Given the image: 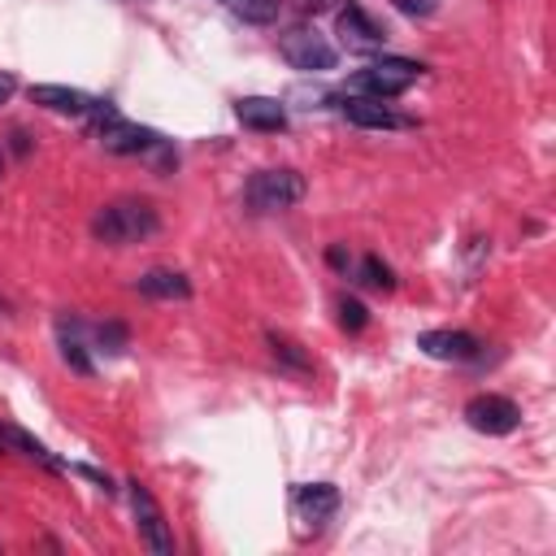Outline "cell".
I'll use <instances>...</instances> for the list:
<instances>
[{"label":"cell","mask_w":556,"mask_h":556,"mask_svg":"<svg viewBox=\"0 0 556 556\" xmlns=\"http://www.w3.org/2000/svg\"><path fill=\"white\" fill-rule=\"evenodd\" d=\"M156 226H161V217H156V208H152L148 200H113V204H104V208L96 213L91 235H96L100 243L126 248V243H139V239L156 235Z\"/></svg>","instance_id":"1"},{"label":"cell","mask_w":556,"mask_h":556,"mask_svg":"<svg viewBox=\"0 0 556 556\" xmlns=\"http://www.w3.org/2000/svg\"><path fill=\"white\" fill-rule=\"evenodd\" d=\"M421 65L417 61H404V56H382V61H369L365 70H356L348 78V91L352 96H369V100H391L400 91H408L417 83Z\"/></svg>","instance_id":"2"},{"label":"cell","mask_w":556,"mask_h":556,"mask_svg":"<svg viewBox=\"0 0 556 556\" xmlns=\"http://www.w3.org/2000/svg\"><path fill=\"white\" fill-rule=\"evenodd\" d=\"M243 200L252 213H278V208H291L295 200H304V178L295 169H261L248 178L243 187Z\"/></svg>","instance_id":"3"},{"label":"cell","mask_w":556,"mask_h":556,"mask_svg":"<svg viewBox=\"0 0 556 556\" xmlns=\"http://www.w3.org/2000/svg\"><path fill=\"white\" fill-rule=\"evenodd\" d=\"M278 52L291 70H304V74H321L334 65V48L326 35H317L313 26H291L278 35Z\"/></svg>","instance_id":"4"},{"label":"cell","mask_w":556,"mask_h":556,"mask_svg":"<svg viewBox=\"0 0 556 556\" xmlns=\"http://www.w3.org/2000/svg\"><path fill=\"white\" fill-rule=\"evenodd\" d=\"M96 139L104 143V152H117V156H143L161 135L148 130V126H135V122H122L109 104H96Z\"/></svg>","instance_id":"5"},{"label":"cell","mask_w":556,"mask_h":556,"mask_svg":"<svg viewBox=\"0 0 556 556\" xmlns=\"http://www.w3.org/2000/svg\"><path fill=\"white\" fill-rule=\"evenodd\" d=\"M465 421L478 430V434H513L521 426V408L508 400V395H473L465 404Z\"/></svg>","instance_id":"6"},{"label":"cell","mask_w":556,"mask_h":556,"mask_svg":"<svg viewBox=\"0 0 556 556\" xmlns=\"http://www.w3.org/2000/svg\"><path fill=\"white\" fill-rule=\"evenodd\" d=\"M130 504H135V521H139V534L143 543L156 552V556H174V534L165 526V513L161 504L152 500V491L143 482H130Z\"/></svg>","instance_id":"7"},{"label":"cell","mask_w":556,"mask_h":556,"mask_svg":"<svg viewBox=\"0 0 556 556\" xmlns=\"http://www.w3.org/2000/svg\"><path fill=\"white\" fill-rule=\"evenodd\" d=\"M334 30H339V43H343L348 52H378V48L387 43L382 26H378L356 0H348V4L334 13Z\"/></svg>","instance_id":"8"},{"label":"cell","mask_w":556,"mask_h":556,"mask_svg":"<svg viewBox=\"0 0 556 556\" xmlns=\"http://www.w3.org/2000/svg\"><path fill=\"white\" fill-rule=\"evenodd\" d=\"M339 113H343L352 126H361V130H395V126H408V117L391 113L382 100H369V96H348V100L339 104Z\"/></svg>","instance_id":"9"},{"label":"cell","mask_w":556,"mask_h":556,"mask_svg":"<svg viewBox=\"0 0 556 556\" xmlns=\"http://www.w3.org/2000/svg\"><path fill=\"white\" fill-rule=\"evenodd\" d=\"M417 348L434 361H473L478 356V339L465 330H426V334H417Z\"/></svg>","instance_id":"10"},{"label":"cell","mask_w":556,"mask_h":556,"mask_svg":"<svg viewBox=\"0 0 556 556\" xmlns=\"http://www.w3.org/2000/svg\"><path fill=\"white\" fill-rule=\"evenodd\" d=\"M291 500H295V513H300L304 521L321 526V521H330L334 508H339V486H330V482H304V486H295Z\"/></svg>","instance_id":"11"},{"label":"cell","mask_w":556,"mask_h":556,"mask_svg":"<svg viewBox=\"0 0 556 556\" xmlns=\"http://www.w3.org/2000/svg\"><path fill=\"white\" fill-rule=\"evenodd\" d=\"M235 117L248 126V130H287V109L269 96H243L235 100Z\"/></svg>","instance_id":"12"},{"label":"cell","mask_w":556,"mask_h":556,"mask_svg":"<svg viewBox=\"0 0 556 556\" xmlns=\"http://www.w3.org/2000/svg\"><path fill=\"white\" fill-rule=\"evenodd\" d=\"M30 100L35 104H43V109H52V113H96V104L100 100H91L87 91H78V87H56V83H39V87H30Z\"/></svg>","instance_id":"13"},{"label":"cell","mask_w":556,"mask_h":556,"mask_svg":"<svg viewBox=\"0 0 556 556\" xmlns=\"http://www.w3.org/2000/svg\"><path fill=\"white\" fill-rule=\"evenodd\" d=\"M135 287L143 295H152V300H187L191 295L187 274H178V269H148V274H139Z\"/></svg>","instance_id":"14"},{"label":"cell","mask_w":556,"mask_h":556,"mask_svg":"<svg viewBox=\"0 0 556 556\" xmlns=\"http://www.w3.org/2000/svg\"><path fill=\"white\" fill-rule=\"evenodd\" d=\"M0 452H22V456H30V460H39V465H48V469H65L39 439H30L26 430H17V426H9V421H0Z\"/></svg>","instance_id":"15"},{"label":"cell","mask_w":556,"mask_h":556,"mask_svg":"<svg viewBox=\"0 0 556 556\" xmlns=\"http://www.w3.org/2000/svg\"><path fill=\"white\" fill-rule=\"evenodd\" d=\"M265 343H269V356H274L282 369H291V374H300V378H308V374H313V356H308L295 339H287V334L269 330V334H265Z\"/></svg>","instance_id":"16"},{"label":"cell","mask_w":556,"mask_h":556,"mask_svg":"<svg viewBox=\"0 0 556 556\" xmlns=\"http://www.w3.org/2000/svg\"><path fill=\"white\" fill-rule=\"evenodd\" d=\"M56 330H61V356H65V365L78 369V374H91V356H87V348H83V339H78V326L61 317Z\"/></svg>","instance_id":"17"},{"label":"cell","mask_w":556,"mask_h":556,"mask_svg":"<svg viewBox=\"0 0 556 556\" xmlns=\"http://www.w3.org/2000/svg\"><path fill=\"white\" fill-rule=\"evenodd\" d=\"M278 9H282V0H230V13L248 26H269L278 17Z\"/></svg>","instance_id":"18"},{"label":"cell","mask_w":556,"mask_h":556,"mask_svg":"<svg viewBox=\"0 0 556 556\" xmlns=\"http://www.w3.org/2000/svg\"><path fill=\"white\" fill-rule=\"evenodd\" d=\"M361 282L374 287V291H395V274H391V265H382L378 256H365V261H361Z\"/></svg>","instance_id":"19"},{"label":"cell","mask_w":556,"mask_h":556,"mask_svg":"<svg viewBox=\"0 0 556 556\" xmlns=\"http://www.w3.org/2000/svg\"><path fill=\"white\" fill-rule=\"evenodd\" d=\"M365 321H369V313H365V304L361 300H339V326L343 330H365Z\"/></svg>","instance_id":"20"},{"label":"cell","mask_w":556,"mask_h":556,"mask_svg":"<svg viewBox=\"0 0 556 556\" xmlns=\"http://www.w3.org/2000/svg\"><path fill=\"white\" fill-rule=\"evenodd\" d=\"M96 339L104 343V352H122V348H126V326H122V321H104V326L96 330Z\"/></svg>","instance_id":"21"},{"label":"cell","mask_w":556,"mask_h":556,"mask_svg":"<svg viewBox=\"0 0 556 556\" xmlns=\"http://www.w3.org/2000/svg\"><path fill=\"white\" fill-rule=\"evenodd\" d=\"M400 13H408V17H430L434 9H439V0H391Z\"/></svg>","instance_id":"22"},{"label":"cell","mask_w":556,"mask_h":556,"mask_svg":"<svg viewBox=\"0 0 556 556\" xmlns=\"http://www.w3.org/2000/svg\"><path fill=\"white\" fill-rule=\"evenodd\" d=\"M13 87H17V83H13V74H0V104L13 96Z\"/></svg>","instance_id":"23"},{"label":"cell","mask_w":556,"mask_h":556,"mask_svg":"<svg viewBox=\"0 0 556 556\" xmlns=\"http://www.w3.org/2000/svg\"><path fill=\"white\" fill-rule=\"evenodd\" d=\"M330 265H334V269H348V252H343V248H330Z\"/></svg>","instance_id":"24"},{"label":"cell","mask_w":556,"mask_h":556,"mask_svg":"<svg viewBox=\"0 0 556 556\" xmlns=\"http://www.w3.org/2000/svg\"><path fill=\"white\" fill-rule=\"evenodd\" d=\"M0 174H4V152H0Z\"/></svg>","instance_id":"25"}]
</instances>
